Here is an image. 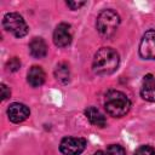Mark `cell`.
Here are the masks:
<instances>
[{"instance_id": "obj_1", "label": "cell", "mask_w": 155, "mask_h": 155, "mask_svg": "<svg viewBox=\"0 0 155 155\" xmlns=\"http://www.w3.org/2000/svg\"><path fill=\"white\" fill-rule=\"evenodd\" d=\"M93 71L98 75H109L119 67V54L111 47L99 48L93 58Z\"/></svg>"}, {"instance_id": "obj_2", "label": "cell", "mask_w": 155, "mask_h": 155, "mask_svg": "<svg viewBox=\"0 0 155 155\" xmlns=\"http://www.w3.org/2000/svg\"><path fill=\"white\" fill-rule=\"evenodd\" d=\"M104 108L110 116L122 117L125 116L131 108V101L121 91L111 90L105 94Z\"/></svg>"}, {"instance_id": "obj_3", "label": "cell", "mask_w": 155, "mask_h": 155, "mask_svg": "<svg viewBox=\"0 0 155 155\" xmlns=\"http://www.w3.org/2000/svg\"><path fill=\"white\" fill-rule=\"evenodd\" d=\"M120 24V17L114 10H103L97 17V30L104 38H110Z\"/></svg>"}, {"instance_id": "obj_4", "label": "cell", "mask_w": 155, "mask_h": 155, "mask_svg": "<svg viewBox=\"0 0 155 155\" xmlns=\"http://www.w3.org/2000/svg\"><path fill=\"white\" fill-rule=\"evenodd\" d=\"M2 25L7 31L13 34L16 38H22L28 33V25L19 13L16 12L6 13L2 19Z\"/></svg>"}, {"instance_id": "obj_5", "label": "cell", "mask_w": 155, "mask_h": 155, "mask_svg": "<svg viewBox=\"0 0 155 155\" xmlns=\"http://www.w3.org/2000/svg\"><path fill=\"white\" fill-rule=\"evenodd\" d=\"M86 148V140L84 138L65 137L59 144V150L63 155H79Z\"/></svg>"}, {"instance_id": "obj_6", "label": "cell", "mask_w": 155, "mask_h": 155, "mask_svg": "<svg viewBox=\"0 0 155 155\" xmlns=\"http://www.w3.org/2000/svg\"><path fill=\"white\" fill-rule=\"evenodd\" d=\"M139 54L144 59H155V30H148L139 44Z\"/></svg>"}, {"instance_id": "obj_7", "label": "cell", "mask_w": 155, "mask_h": 155, "mask_svg": "<svg viewBox=\"0 0 155 155\" xmlns=\"http://www.w3.org/2000/svg\"><path fill=\"white\" fill-rule=\"evenodd\" d=\"M53 42L58 47H65L71 42V30L68 23H61L53 31Z\"/></svg>"}, {"instance_id": "obj_8", "label": "cell", "mask_w": 155, "mask_h": 155, "mask_svg": "<svg viewBox=\"0 0 155 155\" xmlns=\"http://www.w3.org/2000/svg\"><path fill=\"white\" fill-rule=\"evenodd\" d=\"M29 114H30L29 108L22 103H12L7 108V116L10 121L15 124H19L24 121L29 116Z\"/></svg>"}, {"instance_id": "obj_9", "label": "cell", "mask_w": 155, "mask_h": 155, "mask_svg": "<svg viewBox=\"0 0 155 155\" xmlns=\"http://www.w3.org/2000/svg\"><path fill=\"white\" fill-rule=\"evenodd\" d=\"M140 96L148 102H155V76L148 74L143 78Z\"/></svg>"}, {"instance_id": "obj_10", "label": "cell", "mask_w": 155, "mask_h": 155, "mask_svg": "<svg viewBox=\"0 0 155 155\" xmlns=\"http://www.w3.org/2000/svg\"><path fill=\"white\" fill-rule=\"evenodd\" d=\"M30 54L34 58H44L47 53V45L41 38H34L29 44Z\"/></svg>"}, {"instance_id": "obj_11", "label": "cell", "mask_w": 155, "mask_h": 155, "mask_svg": "<svg viewBox=\"0 0 155 155\" xmlns=\"http://www.w3.org/2000/svg\"><path fill=\"white\" fill-rule=\"evenodd\" d=\"M27 80H28L29 85L33 86V87H39V86H41V85L45 82V73H44V70L41 69V67L33 65V67L29 69V71H28Z\"/></svg>"}, {"instance_id": "obj_12", "label": "cell", "mask_w": 155, "mask_h": 155, "mask_svg": "<svg viewBox=\"0 0 155 155\" xmlns=\"http://www.w3.org/2000/svg\"><path fill=\"white\" fill-rule=\"evenodd\" d=\"M85 115L86 117L88 119V121L97 126V127H104L107 125V120H105V116L94 107H88L86 110H85Z\"/></svg>"}, {"instance_id": "obj_13", "label": "cell", "mask_w": 155, "mask_h": 155, "mask_svg": "<svg viewBox=\"0 0 155 155\" xmlns=\"http://www.w3.org/2000/svg\"><path fill=\"white\" fill-rule=\"evenodd\" d=\"M54 76L56 79L62 82V84H67L69 81V76H70V73H69V68L65 63H61L56 67V70H54Z\"/></svg>"}, {"instance_id": "obj_14", "label": "cell", "mask_w": 155, "mask_h": 155, "mask_svg": "<svg viewBox=\"0 0 155 155\" xmlns=\"http://www.w3.org/2000/svg\"><path fill=\"white\" fill-rule=\"evenodd\" d=\"M107 155H126V151L121 145L111 144L107 149Z\"/></svg>"}, {"instance_id": "obj_15", "label": "cell", "mask_w": 155, "mask_h": 155, "mask_svg": "<svg viewBox=\"0 0 155 155\" xmlns=\"http://www.w3.org/2000/svg\"><path fill=\"white\" fill-rule=\"evenodd\" d=\"M6 68H7V70H10V71H17V70L21 68V61H19V58L12 57V58L7 62Z\"/></svg>"}, {"instance_id": "obj_16", "label": "cell", "mask_w": 155, "mask_h": 155, "mask_svg": "<svg viewBox=\"0 0 155 155\" xmlns=\"http://www.w3.org/2000/svg\"><path fill=\"white\" fill-rule=\"evenodd\" d=\"M134 155H155V149L149 145H142L134 151Z\"/></svg>"}, {"instance_id": "obj_17", "label": "cell", "mask_w": 155, "mask_h": 155, "mask_svg": "<svg viewBox=\"0 0 155 155\" xmlns=\"http://www.w3.org/2000/svg\"><path fill=\"white\" fill-rule=\"evenodd\" d=\"M84 5H85V1H67V6L70 7L71 10H78Z\"/></svg>"}, {"instance_id": "obj_18", "label": "cell", "mask_w": 155, "mask_h": 155, "mask_svg": "<svg viewBox=\"0 0 155 155\" xmlns=\"http://www.w3.org/2000/svg\"><path fill=\"white\" fill-rule=\"evenodd\" d=\"M1 98H2V101H5L6 98H8L10 97V94H11V91H10V88L5 85V84H1Z\"/></svg>"}, {"instance_id": "obj_19", "label": "cell", "mask_w": 155, "mask_h": 155, "mask_svg": "<svg viewBox=\"0 0 155 155\" xmlns=\"http://www.w3.org/2000/svg\"><path fill=\"white\" fill-rule=\"evenodd\" d=\"M93 155H105V154H104L103 151H101V150H98V151H96V153H94Z\"/></svg>"}]
</instances>
